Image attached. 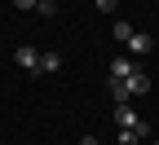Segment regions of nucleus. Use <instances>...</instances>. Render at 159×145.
I'll use <instances>...</instances> for the list:
<instances>
[{
    "mask_svg": "<svg viewBox=\"0 0 159 145\" xmlns=\"http://www.w3.org/2000/svg\"><path fill=\"white\" fill-rule=\"evenodd\" d=\"M13 62H18L22 70H35V75H40V49H35V44H18Z\"/></svg>",
    "mask_w": 159,
    "mask_h": 145,
    "instance_id": "obj_1",
    "label": "nucleus"
},
{
    "mask_svg": "<svg viewBox=\"0 0 159 145\" xmlns=\"http://www.w3.org/2000/svg\"><path fill=\"white\" fill-rule=\"evenodd\" d=\"M137 75V57H115L111 62V79H133Z\"/></svg>",
    "mask_w": 159,
    "mask_h": 145,
    "instance_id": "obj_2",
    "label": "nucleus"
},
{
    "mask_svg": "<svg viewBox=\"0 0 159 145\" xmlns=\"http://www.w3.org/2000/svg\"><path fill=\"white\" fill-rule=\"evenodd\" d=\"M142 53H150V35L133 31V40H128V57H142Z\"/></svg>",
    "mask_w": 159,
    "mask_h": 145,
    "instance_id": "obj_3",
    "label": "nucleus"
},
{
    "mask_svg": "<svg viewBox=\"0 0 159 145\" xmlns=\"http://www.w3.org/2000/svg\"><path fill=\"white\" fill-rule=\"evenodd\" d=\"M124 84H128V92H133V97H142V92H150V75H142V70H137L133 79H124Z\"/></svg>",
    "mask_w": 159,
    "mask_h": 145,
    "instance_id": "obj_4",
    "label": "nucleus"
},
{
    "mask_svg": "<svg viewBox=\"0 0 159 145\" xmlns=\"http://www.w3.org/2000/svg\"><path fill=\"white\" fill-rule=\"evenodd\" d=\"M115 123H119V128H137L142 119L133 114V106H115Z\"/></svg>",
    "mask_w": 159,
    "mask_h": 145,
    "instance_id": "obj_5",
    "label": "nucleus"
},
{
    "mask_svg": "<svg viewBox=\"0 0 159 145\" xmlns=\"http://www.w3.org/2000/svg\"><path fill=\"white\" fill-rule=\"evenodd\" d=\"M111 97H115V106H128V84H124V79H111Z\"/></svg>",
    "mask_w": 159,
    "mask_h": 145,
    "instance_id": "obj_6",
    "label": "nucleus"
},
{
    "mask_svg": "<svg viewBox=\"0 0 159 145\" xmlns=\"http://www.w3.org/2000/svg\"><path fill=\"white\" fill-rule=\"evenodd\" d=\"M57 66H62V53H40V75H44V70H57Z\"/></svg>",
    "mask_w": 159,
    "mask_h": 145,
    "instance_id": "obj_7",
    "label": "nucleus"
},
{
    "mask_svg": "<svg viewBox=\"0 0 159 145\" xmlns=\"http://www.w3.org/2000/svg\"><path fill=\"white\" fill-rule=\"evenodd\" d=\"M35 13H40V18H53V13H57V5H53V0H40Z\"/></svg>",
    "mask_w": 159,
    "mask_h": 145,
    "instance_id": "obj_8",
    "label": "nucleus"
},
{
    "mask_svg": "<svg viewBox=\"0 0 159 145\" xmlns=\"http://www.w3.org/2000/svg\"><path fill=\"white\" fill-rule=\"evenodd\" d=\"M115 40H124V44H128V40H133V27H128V22H115Z\"/></svg>",
    "mask_w": 159,
    "mask_h": 145,
    "instance_id": "obj_9",
    "label": "nucleus"
},
{
    "mask_svg": "<svg viewBox=\"0 0 159 145\" xmlns=\"http://www.w3.org/2000/svg\"><path fill=\"white\" fill-rule=\"evenodd\" d=\"M93 5L102 9V13H115V5H119V0H93Z\"/></svg>",
    "mask_w": 159,
    "mask_h": 145,
    "instance_id": "obj_10",
    "label": "nucleus"
},
{
    "mask_svg": "<svg viewBox=\"0 0 159 145\" xmlns=\"http://www.w3.org/2000/svg\"><path fill=\"white\" fill-rule=\"evenodd\" d=\"M13 5H18V9H35L40 0H13Z\"/></svg>",
    "mask_w": 159,
    "mask_h": 145,
    "instance_id": "obj_11",
    "label": "nucleus"
},
{
    "mask_svg": "<svg viewBox=\"0 0 159 145\" xmlns=\"http://www.w3.org/2000/svg\"><path fill=\"white\" fill-rule=\"evenodd\" d=\"M80 145H102V141H97V136H80Z\"/></svg>",
    "mask_w": 159,
    "mask_h": 145,
    "instance_id": "obj_12",
    "label": "nucleus"
},
{
    "mask_svg": "<svg viewBox=\"0 0 159 145\" xmlns=\"http://www.w3.org/2000/svg\"><path fill=\"white\" fill-rule=\"evenodd\" d=\"M155 141H159V128H155Z\"/></svg>",
    "mask_w": 159,
    "mask_h": 145,
    "instance_id": "obj_13",
    "label": "nucleus"
},
{
    "mask_svg": "<svg viewBox=\"0 0 159 145\" xmlns=\"http://www.w3.org/2000/svg\"><path fill=\"white\" fill-rule=\"evenodd\" d=\"M150 145H159V141H150Z\"/></svg>",
    "mask_w": 159,
    "mask_h": 145,
    "instance_id": "obj_14",
    "label": "nucleus"
},
{
    "mask_svg": "<svg viewBox=\"0 0 159 145\" xmlns=\"http://www.w3.org/2000/svg\"><path fill=\"white\" fill-rule=\"evenodd\" d=\"M0 145H5V141H0Z\"/></svg>",
    "mask_w": 159,
    "mask_h": 145,
    "instance_id": "obj_15",
    "label": "nucleus"
}]
</instances>
